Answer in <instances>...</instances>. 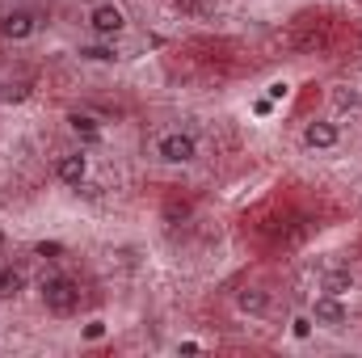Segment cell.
<instances>
[{
	"label": "cell",
	"instance_id": "6da1fadb",
	"mask_svg": "<svg viewBox=\"0 0 362 358\" xmlns=\"http://www.w3.org/2000/svg\"><path fill=\"white\" fill-rule=\"evenodd\" d=\"M38 295H42V304H47L51 312H59V316L76 312V304H81V291H76V282H72V278H64V274H51V278H42Z\"/></svg>",
	"mask_w": 362,
	"mask_h": 358
},
{
	"label": "cell",
	"instance_id": "7a4b0ae2",
	"mask_svg": "<svg viewBox=\"0 0 362 358\" xmlns=\"http://www.w3.org/2000/svg\"><path fill=\"white\" fill-rule=\"evenodd\" d=\"M156 156H160V161H169V165H185V161H194V156H198V144H194V135L173 131V135H165V139L156 144Z\"/></svg>",
	"mask_w": 362,
	"mask_h": 358
},
{
	"label": "cell",
	"instance_id": "3957f363",
	"mask_svg": "<svg viewBox=\"0 0 362 358\" xmlns=\"http://www.w3.org/2000/svg\"><path fill=\"white\" fill-rule=\"evenodd\" d=\"M89 25L97 38H114V34H122V25H127V17H122V8L118 4H97L89 13Z\"/></svg>",
	"mask_w": 362,
	"mask_h": 358
},
{
	"label": "cell",
	"instance_id": "277c9868",
	"mask_svg": "<svg viewBox=\"0 0 362 358\" xmlns=\"http://www.w3.org/2000/svg\"><path fill=\"white\" fill-rule=\"evenodd\" d=\"M34 30H38V17L25 13V8H13V13L0 17V34H4L8 42H21V38H30Z\"/></svg>",
	"mask_w": 362,
	"mask_h": 358
},
{
	"label": "cell",
	"instance_id": "5b68a950",
	"mask_svg": "<svg viewBox=\"0 0 362 358\" xmlns=\"http://www.w3.org/2000/svg\"><path fill=\"white\" fill-rule=\"evenodd\" d=\"M303 144L316 148V152H329V148L341 144V131H337V122H308L303 127Z\"/></svg>",
	"mask_w": 362,
	"mask_h": 358
},
{
	"label": "cell",
	"instance_id": "8992f818",
	"mask_svg": "<svg viewBox=\"0 0 362 358\" xmlns=\"http://www.w3.org/2000/svg\"><path fill=\"white\" fill-rule=\"evenodd\" d=\"M312 321H320V325H329V329H341V325H346V304H341V295H320V299L312 304Z\"/></svg>",
	"mask_w": 362,
	"mask_h": 358
},
{
	"label": "cell",
	"instance_id": "52a82bcc",
	"mask_svg": "<svg viewBox=\"0 0 362 358\" xmlns=\"http://www.w3.org/2000/svg\"><path fill=\"white\" fill-rule=\"evenodd\" d=\"M55 173H59V181H64V185H81V181L89 178V161H85L81 152H68V156H59Z\"/></svg>",
	"mask_w": 362,
	"mask_h": 358
},
{
	"label": "cell",
	"instance_id": "ba28073f",
	"mask_svg": "<svg viewBox=\"0 0 362 358\" xmlns=\"http://www.w3.org/2000/svg\"><path fill=\"white\" fill-rule=\"evenodd\" d=\"M236 308H240V312H249V316H266L270 295H266V291H257V287H245V291L236 295Z\"/></svg>",
	"mask_w": 362,
	"mask_h": 358
},
{
	"label": "cell",
	"instance_id": "9c48e42d",
	"mask_svg": "<svg viewBox=\"0 0 362 358\" xmlns=\"http://www.w3.org/2000/svg\"><path fill=\"white\" fill-rule=\"evenodd\" d=\"M25 291V274L17 266H0V299H17Z\"/></svg>",
	"mask_w": 362,
	"mask_h": 358
},
{
	"label": "cell",
	"instance_id": "30bf717a",
	"mask_svg": "<svg viewBox=\"0 0 362 358\" xmlns=\"http://www.w3.org/2000/svg\"><path fill=\"white\" fill-rule=\"evenodd\" d=\"M320 287H325V295H346V291H354V274L350 270H329L320 278Z\"/></svg>",
	"mask_w": 362,
	"mask_h": 358
},
{
	"label": "cell",
	"instance_id": "8fae6325",
	"mask_svg": "<svg viewBox=\"0 0 362 358\" xmlns=\"http://www.w3.org/2000/svg\"><path fill=\"white\" fill-rule=\"evenodd\" d=\"M68 122H72V131H76L85 144H97V139H101V131H97V122H93L89 114H72Z\"/></svg>",
	"mask_w": 362,
	"mask_h": 358
},
{
	"label": "cell",
	"instance_id": "7c38bea8",
	"mask_svg": "<svg viewBox=\"0 0 362 358\" xmlns=\"http://www.w3.org/2000/svg\"><path fill=\"white\" fill-rule=\"evenodd\" d=\"M81 59H93V64H114L118 55H114V47H101V42H93V47H81Z\"/></svg>",
	"mask_w": 362,
	"mask_h": 358
},
{
	"label": "cell",
	"instance_id": "4fadbf2b",
	"mask_svg": "<svg viewBox=\"0 0 362 358\" xmlns=\"http://www.w3.org/2000/svg\"><path fill=\"white\" fill-rule=\"evenodd\" d=\"M333 101H337V110H358L362 93L358 89H337V93H333Z\"/></svg>",
	"mask_w": 362,
	"mask_h": 358
},
{
	"label": "cell",
	"instance_id": "5bb4252c",
	"mask_svg": "<svg viewBox=\"0 0 362 358\" xmlns=\"http://www.w3.org/2000/svg\"><path fill=\"white\" fill-rule=\"evenodd\" d=\"M34 253H38V258H59V253H64V245H55V241H42V245H34Z\"/></svg>",
	"mask_w": 362,
	"mask_h": 358
},
{
	"label": "cell",
	"instance_id": "9a60e30c",
	"mask_svg": "<svg viewBox=\"0 0 362 358\" xmlns=\"http://www.w3.org/2000/svg\"><path fill=\"white\" fill-rule=\"evenodd\" d=\"M291 333H295V337H308V333H312V316H295V321H291Z\"/></svg>",
	"mask_w": 362,
	"mask_h": 358
},
{
	"label": "cell",
	"instance_id": "2e32d148",
	"mask_svg": "<svg viewBox=\"0 0 362 358\" xmlns=\"http://www.w3.org/2000/svg\"><path fill=\"white\" fill-rule=\"evenodd\" d=\"M101 333H105V325H101V321H89V325H85V337H89V342H97Z\"/></svg>",
	"mask_w": 362,
	"mask_h": 358
},
{
	"label": "cell",
	"instance_id": "e0dca14e",
	"mask_svg": "<svg viewBox=\"0 0 362 358\" xmlns=\"http://www.w3.org/2000/svg\"><path fill=\"white\" fill-rule=\"evenodd\" d=\"M286 93H291V89H286V85H282V81H278V85H270V101H282V97H286Z\"/></svg>",
	"mask_w": 362,
	"mask_h": 358
},
{
	"label": "cell",
	"instance_id": "ac0fdd59",
	"mask_svg": "<svg viewBox=\"0 0 362 358\" xmlns=\"http://www.w3.org/2000/svg\"><path fill=\"white\" fill-rule=\"evenodd\" d=\"M253 110H257V114H262V118H266V114H270V110H274V101H270V97H262V101H257V105H253Z\"/></svg>",
	"mask_w": 362,
	"mask_h": 358
},
{
	"label": "cell",
	"instance_id": "d6986e66",
	"mask_svg": "<svg viewBox=\"0 0 362 358\" xmlns=\"http://www.w3.org/2000/svg\"><path fill=\"white\" fill-rule=\"evenodd\" d=\"M177 8H185V13H202V4H198V0H177Z\"/></svg>",
	"mask_w": 362,
	"mask_h": 358
}]
</instances>
